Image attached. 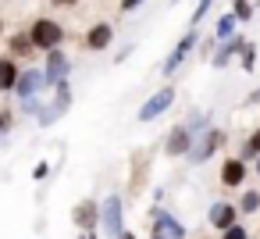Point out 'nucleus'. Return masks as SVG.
Masks as SVG:
<instances>
[{
    "instance_id": "f257e3e1",
    "label": "nucleus",
    "mask_w": 260,
    "mask_h": 239,
    "mask_svg": "<svg viewBox=\"0 0 260 239\" xmlns=\"http://www.w3.org/2000/svg\"><path fill=\"white\" fill-rule=\"evenodd\" d=\"M29 36H32V43H36L40 50H54V47H61L64 29H61V22H54V18H36V22L29 25Z\"/></svg>"
},
{
    "instance_id": "f03ea898",
    "label": "nucleus",
    "mask_w": 260,
    "mask_h": 239,
    "mask_svg": "<svg viewBox=\"0 0 260 239\" xmlns=\"http://www.w3.org/2000/svg\"><path fill=\"white\" fill-rule=\"evenodd\" d=\"M100 232L104 235H111V239H121V232H125V218H121V196H107L104 203H100Z\"/></svg>"
},
{
    "instance_id": "7ed1b4c3",
    "label": "nucleus",
    "mask_w": 260,
    "mask_h": 239,
    "mask_svg": "<svg viewBox=\"0 0 260 239\" xmlns=\"http://www.w3.org/2000/svg\"><path fill=\"white\" fill-rule=\"evenodd\" d=\"M224 139H228V132H224V129H207V136H203L200 143H192V150H189V161H192V164H203V161H210Z\"/></svg>"
},
{
    "instance_id": "20e7f679",
    "label": "nucleus",
    "mask_w": 260,
    "mask_h": 239,
    "mask_svg": "<svg viewBox=\"0 0 260 239\" xmlns=\"http://www.w3.org/2000/svg\"><path fill=\"white\" fill-rule=\"evenodd\" d=\"M171 104H175V89H171V86H164V89H157V93L139 107V114H136V118H139V122H153V118H160Z\"/></svg>"
},
{
    "instance_id": "39448f33",
    "label": "nucleus",
    "mask_w": 260,
    "mask_h": 239,
    "mask_svg": "<svg viewBox=\"0 0 260 239\" xmlns=\"http://www.w3.org/2000/svg\"><path fill=\"white\" fill-rule=\"evenodd\" d=\"M189 150H192V129L189 125H175L168 132V139H164V154L168 157H189Z\"/></svg>"
},
{
    "instance_id": "423d86ee",
    "label": "nucleus",
    "mask_w": 260,
    "mask_h": 239,
    "mask_svg": "<svg viewBox=\"0 0 260 239\" xmlns=\"http://www.w3.org/2000/svg\"><path fill=\"white\" fill-rule=\"evenodd\" d=\"M196 40H200V33H196V25H192V33H185V36L178 40V47H175V50L168 54V61L160 65V72H164V75H171V72H178V68H182V61L189 57V50L196 47Z\"/></svg>"
},
{
    "instance_id": "0eeeda50",
    "label": "nucleus",
    "mask_w": 260,
    "mask_h": 239,
    "mask_svg": "<svg viewBox=\"0 0 260 239\" xmlns=\"http://www.w3.org/2000/svg\"><path fill=\"white\" fill-rule=\"evenodd\" d=\"M43 86H47V72H40V68H25V72H18L15 93H18V100H25V97H40Z\"/></svg>"
},
{
    "instance_id": "6e6552de",
    "label": "nucleus",
    "mask_w": 260,
    "mask_h": 239,
    "mask_svg": "<svg viewBox=\"0 0 260 239\" xmlns=\"http://www.w3.org/2000/svg\"><path fill=\"white\" fill-rule=\"evenodd\" d=\"M111 40H114V25H111V22H96V25L82 36V47H86V50H107Z\"/></svg>"
},
{
    "instance_id": "1a4fd4ad",
    "label": "nucleus",
    "mask_w": 260,
    "mask_h": 239,
    "mask_svg": "<svg viewBox=\"0 0 260 239\" xmlns=\"http://www.w3.org/2000/svg\"><path fill=\"white\" fill-rule=\"evenodd\" d=\"M72 221H75L82 232H93V228L100 225V203H93V200H82V203L72 211Z\"/></svg>"
},
{
    "instance_id": "9d476101",
    "label": "nucleus",
    "mask_w": 260,
    "mask_h": 239,
    "mask_svg": "<svg viewBox=\"0 0 260 239\" xmlns=\"http://www.w3.org/2000/svg\"><path fill=\"white\" fill-rule=\"evenodd\" d=\"M68 57L61 54V47H54V50H47V82L50 86H57V82H64V75H68Z\"/></svg>"
},
{
    "instance_id": "9b49d317",
    "label": "nucleus",
    "mask_w": 260,
    "mask_h": 239,
    "mask_svg": "<svg viewBox=\"0 0 260 239\" xmlns=\"http://www.w3.org/2000/svg\"><path fill=\"white\" fill-rule=\"evenodd\" d=\"M242 178H246V161L242 157H228L221 164V186L224 189H235V186H242Z\"/></svg>"
},
{
    "instance_id": "f8f14e48",
    "label": "nucleus",
    "mask_w": 260,
    "mask_h": 239,
    "mask_svg": "<svg viewBox=\"0 0 260 239\" xmlns=\"http://www.w3.org/2000/svg\"><path fill=\"white\" fill-rule=\"evenodd\" d=\"M235 218H239V211H235L232 203H210V211H207V221H210L217 232H224L228 225H235Z\"/></svg>"
},
{
    "instance_id": "ddd939ff",
    "label": "nucleus",
    "mask_w": 260,
    "mask_h": 239,
    "mask_svg": "<svg viewBox=\"0 0 260 239\" xmlns=\"http://www.w3.org/2000/svg\"><path fill=\"white\" fill-rule=\"evenodd\" d=\"M242 47H246V43H242V36H239V33H235V36H228V43H224L221 50H214V61H210V65H214V68H224L235 54H242Z\"/></svg>"
},
{
    "instance_id": "4468645a",
    "label": "nucleus",
    "mask_w": 260,
    "mask_h": 239,
    "mask_svg": "<svg viewBox=\"0 0 260 239\" xmlns=\"http://www.w3.org/2000/svg\"><path fill=\"white\" fill-rule=\"evenodd\" d=\"M157 228H160V235L164 239H185V228L178 225V218L175 214H168V211H157Z\"/></svg>"
},
{
    "instance_id": "2eb2a0df",
    "label": "nucleus",
    "mask_w": 260,
    "mask_h": 239,
    "mask_svg": "<svg viewBox=\"0 0 260 239\" xmlns=\"http://www.w3.org/2000/svg\"><path fill=\"white\" fill-rule=\"evenodd\" d=\"M8 47H11V57H25V61L32 57V50H40V47L32 43L29 33H15V36L8 40Z\"/></svg>"
},
{
    "instance_id": "dca6fc26",
    "label": "nucleus",
    "mask_w": 260,
    "mask_h": 239,
    "mask_svg": "<svg viewBox=\"0 0 260 239\" xmlns=\"http://www.w3.org/2000/svg\"><path fill=\"white\" fill-rule=\"evenodd\" d=\"M15 82H18V65H15V57L8 54V57H0V93L15 89Z\"/></svg>"
},
{
    "instance_id": "f3484780",
    "label": "nucleus",
    "mask_w": 260,
    "mask_h": 239,
    "mask_svg": "<svg viewBox=\"0 0 260 239\" xmlns=\"http://www.w3.org/2000/svg\"><path fill=\"white\" fill-rule=\"evenodd\" d=\"M235 25H239V18H235V11H228V15H221V18H217L214 36H217V40H228V36H235Z\"/></svg>"
},
{
    "instance_id": "a211bd4d",
    "label": "nucleus",
    "mask_w": 260,
    "mask_h": 239,
    "mask_svg": "<svg viewBox=\"0 0 260 239\" xmlns=\"http://www.w3.org/2000/svg\"><path fill=\"white\" fill-rule=\"evenodd\" d=\"M242 161H253V157H260V129H253L249 136H246V146H242V154H239Z\"/></svg>"
},
{
    "instance_id": "6ab92c4d",
    "label": "nucleus",
    "mask_w": 260,
    "mask_h": 239,
    "mask_svg": "<svg viewBox=\"0 0 260 239\" xmlns=\"http://www.w3.org/2000/svg\"><path fill=\"white\" fill-rule=\"evenodd\" d=\"M239 211H242V214L260 211V193H256V189H246V193H242V200H239Z\"/></svg>"
},
{
    "instance_id": "aec40b11",
    "label": "nucleus",
    "mask_w": 260,
    "mask_h": 239,
    "mask_svg": "<svg viewBox=\"0 0 260 239\" xmlns=\"http://www.w3.org/2000/svg\"><path fill=\"white\" fill-rule=\"evenodd\" d=\"M232 11H235L239 22H249V18H253V0H235V8H232Z\"/></svg>"
},
{
    "instance_id": "412c9836",
    "label": "nucleus",
    "mask_w": 260,
    "mask_h": 239,
    "mask_svg": "<svg viewBox=\"0 0 260 239\" xmlns=\"http://www.w3.org/2000/svg\"><path fill=\"white\" fill-rule=\"evenodd\" d=\"M256 68V47H242V72Z\"/></svg>"
},
{
    "instance_id": "4be33fe9",
    "label": "nucleus",
    "mask_w": 260,
    "mask_h": 239,
    "mask_svg": "<svg viewBox=\"0 0 260 239\" xmlns=\"http://www.w3.org/2000/svg\"><path fill=\"white\" fill-rule=\"evenodd\" d=\"M221 239H249V232H246L242 225H228V228L221 232Z\"/></svg>"
},
{
    "instance_id": "5701e85b",
    "label": "nucleus",
    "mask_w": 260,
    "mask_h": 239,
    "mask_svg": "<svg viewBox=\"0 0 260 239\" xmlns=\"http://www.w3.org/2000/svg\"><path fill=\"white\" fill-rule=\"evenodd\" d=\"M210 4H214V0H200L196 11H192V22H189V25H200V22H203V15L210 11Z\"/></svg>"
},
{
    "instance_id": "b1692460",
    "label": "nucleus",
    "mask_w": 260,
    "mask_h": 239,
    "mask_svg": "<svg viewBox=\"0 0 260 239\" xmlns=\"http://www.w3.org/2000/svg\"><path fill=\"white\" fill-rule=\"evenodd\" d=\"M47 175H50V164H47V161H40V164L32 168V178H36V182H43Z\"/></svg>"
},
{
    "instance_id": "393cba45",
    "label": "nucleus",
    "mask_w": 260,
    "mask_h": 239,
    "mask_svg": "<svg viewBox=\"0 0 260 239\" xmlns=\"http://www.w3.org/2000/svg\"><path fill=\"white\" fill-rule=\"evenodd\" d=\"M139 4H143V0H121V11H125V15H128V11H136V8H139Z\"/></svg>"
},
{
    "instance_id": "a878e982",
    "label": "nucleus",
    "mask_w": 260,
    "mask_h": 239,
    "mask_svg": "<svg viewBox=\"0 0 260 239\" xmlns=\"http://www.w3.org/2000/svg\"><path fill=\"white\" fill-rule=\"evenodd\" d=\"M11 129V114H0V132H8Z\"/></svg>"
},
{
    "instance_id": "bb28decb",
    "label": "nucleus",
    "mask_w": 260,
    "mask_h": 239,
    "mask_svg": "<svg viewBox=\"0 0 260 239\" xmlns=\"http://www.w3.org/2000/svg\"><path fill=\"white\" fill-rule=\"evenodd\" d=\"M54 4H57V8H75L79 0H54Z\"/></svg>"
},
{
    "instance_id": "cd10ccee",
    "label": "nucleus",
    "mask_w": 260,
    "mask_h": 239,
    "mask_svg": "<svg viewBox=\"0 0 260 239\" xmlns=\"http://www.w3.org/2000/svg\"><path fill=\"white\" fill-rule=\"evenodd\" d=\"M121 239H136V232H121Z\"/></svg>"
},
{
    "instance_id": "c85d7f7f",
    "label": "nucleus",
    "mask_w": 260,
    "mask_h": 239,
    "mask_svg": "<svg viewBox=\"0 0 260 239\" xmlns=\"http://www.w3.org/2000/svg\"><path fill=\"white\" fill-rule=\"evenodd\" d=\"M253 171H256V175H260V157H256V168H253Z\"/></svg>"
},
{
    "instance_id": "c756f323",
    "label": "nucleus",
    "mask_w": 260,
    "mask_h": 239,
    "mask_svg": "<svg viewBox=\"0 0 260 239\" xmlns=\"http://www.w3.org/2000/svg\"><path fill=\"white\" fill-rule=\"evenodd\" d=\"M0 36H4V22H0Z\"/></svg>"
},
{
    "instance_id": "7c9ffc66",
    "label": "nucleus",
    "mask_w": 260,
    "mask_h": 239,
    "mask_svg": "<svg viewBox=\"0 0 260 239\" xmlns=\"http://www.w3.org/2000/svg\"><path fill=\"white\" fill-rule=\"evenodd\" d=\"M79 239H89V235H79Z\"/></svg>"
},
{
    "instance_id": "2f4dec72",
    "label": "nucleus",
    "mask_w": 260,
    "mask_h": 239,
    "mask_svg": "<svg viewBox=\"0 0 260 239\" xmlns=\"http://www.w3.org/2000/svg\"><path fill=\"white\" fill-rule=\"evenodd\" d=\"M89 239H96V235H89Z\"/></svg>"
},
{
    "instance_id": "473e14b6",
    "label": "nucleus",
    "mask_w": 260,
    "mask_h": 239,
    "mask_svg": "<svg viewBox=\"0 0 260 239\" xmlns=\"http://www.w3.org/2000/svg\"><path fill=\"white\" fill-rule=\"evenodd\" d=\"M256 4H260V0H256Z\"/></svg>"
}]
</instances>
